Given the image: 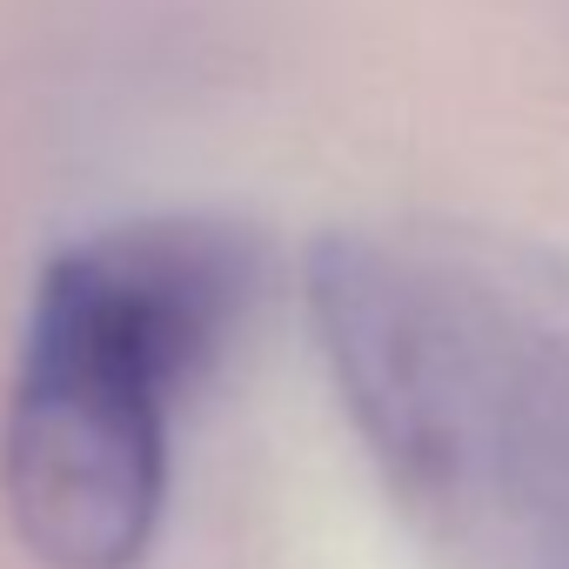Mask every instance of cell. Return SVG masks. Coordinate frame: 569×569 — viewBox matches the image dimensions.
<instances>
[{"label":"cell","mask_w":569,"mask_h":569,"mask_svg":"<svg viewBox=\"0 0 569 569\" xmlns=\"http://www.w3.org/2000/svg\"><path fill=\"white\" fill-rule=\"evenodd\" d=\"M309 329L389 502L449 569H569V254L482 221L309 248Z\"/></svg>","instance_id":"cell-1"},{"label":"cell","mask_w":569,"mask_h":569,"mask_svg":"<svg viewBox=\"0 0 569 569\" xmlns=\"http://www.w3.org/2000/svg\"><path fill=\"white\" fill-rule=\"evenodd\" d=\"M261 241L221 214H141L61 248L28 302L0 496L48 569H141L174 422L261 302Z\"/></svg>","instance_id":"cell-2"}]
</instances>
